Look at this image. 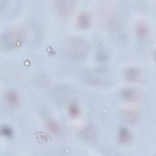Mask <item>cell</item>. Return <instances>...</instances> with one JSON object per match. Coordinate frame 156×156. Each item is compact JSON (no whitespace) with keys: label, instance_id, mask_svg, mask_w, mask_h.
<instances>
[{"label":"cell","instance_id":"1","mask_svg":"<svg viewBox=\"0 0 156 156\" xmlns=\"http://www.w3.org/2000/svg\"><path fill=\"white\" fill-rule=\"evenodd\" d=\"M90 50L88 41L80 37H73L68 40L65 45L63 51L67 58L78 60L84 58Z\"/></svg>","mask_w":156,"mask_h":156},{"label":"cell","instance_id":"2","mask_svg":"<svg viewBox=\"0 0 156 156\" xmlns=\"http://www.w3.org/2000/svg\"><path fill=\"white\" fill-rule=\"evenodd\" d=\"M23 33L18 31H9L1 36V43L2 47L7 49H14L19 46L23 41Z\"/></svg>","mask_w":156,"mask_h":156},{"label":"cell","instance_id":"3","mask_svg":"<svg viewBox=\"0 0 156 156\" xmlns=\"http://www.w3.org/2000/svg\"><path fill=\"white\" fill-rule=\"evenodd\" d=\"M82 79L85 82L88 84L96 85L107 83L109 80L106 72L102 69H94L87 71L84 74Z\"/></svg>","mask_w":156,"mask_h":156},{"label":"cell","instance_id":"4","mask_svg":"<svg viewBox=\"0 0 156 156\" xmlns=\"http://www.w3.org/2000/svg\"><path fill=\"white\" fill-rule=\"evenodd\" d=\"M74 7V1L71 0H60L55 1V8L57 13L60 16H67Z\"/></svg>","mask_w":156,"mask_h":156},{"label":"cell","instance_id":"5","mask_svg":"<svg viewBox=\"0 0 156 156\" xmlns=\"http://www.w3.org/2000/svg\"><path fill=\"white\" fill-rule=\"evenodd\" d=\"M5 102L9 106L15 108L18 107L20 103V96L15 91L11 90L8 91L4 97Z\"/></svg>","mask_w":156,"mask_h":156},{"label":"cell","instance_id":"6","mask_svg":"<svg viewBox=\"0 0 156 156\" xmlns=\"http://www.w3.org/2000/svg\"><path fill=\"white\" fill-rule=\"evenodd\" d=\"M124 77L129 81H137L140 77V72L139 69L133 66H130L126 68L124 71Z\"/></svg>","mask_w":156,"mask_h":156},{"label":"cell","instance_id":"7","mask_svg":"<svg viewBox=\"0 0 156 156\" xmlns=\"http://www.w3.org/2000/svg\"><path fill=\"white\" fill-rule=\"evenodd\" d=\"M77 23L79 27L82 29H87L91 24V18L87 12H82L77 18Z\"/></svg>","mask_w":156,"mask_h":156},{"label":"cell","instance_id":"8","mask_svg":"<svg viewBox=\"0 0 156 156\" xmlns=\"http://www.w3.org/2000/svg\"><path fill=\"white\" fill-rule=\"evenodd\" d=\"M123 117L128 122H135L140 118V112L135 108H127L123 112Z\"/></svg>","mask_w":156,"mask_h":156},{"label":"cell","instance_id":"9","mask_svg":"<svg viewBox=\"0 0 156 156\" xmlns=\"http://www.w3.org/2000/svg\"><path fill=\"white\" fill-rule=\"evenodd\" d=\"M121 96L122 99L127 101H136L139 96L138 92L133 88H125L121 92Z\"/></svg>","mask_w":156,"mask_h":156},{"label":"cell","instance_id":"10","mask_svg":"<svg viewBox=\"0 0 156 156\" xmlns=\"http://www.w3.org/2000/svg\"><path fill=\"white\" fill-rule=\"evenodd\" d=\"M117 140L121 144H127L131 140V134L129 130L124 127H121L118 130Z\"/></svg>","mask_w":156,"mask_h":156},{"label":"cell","instance_id":"11","mask_svg":"<svg viewBox=\"0 0 156 156\" xmlns=\"http://www.w3.org/2000/svg\"><path fill=\"white\" fill-rule=\"evenodd\" d=\"M149 26L147 24L143 21L137 23L136 26V34L140 39L146 38L149 34Z\"/></svg>","mask_w":156,"mask_h":156},{"label":"cell","instance_id":"12","mask_svg":"<svg viewBox=\"0 0 156 156\" xmlns=\"http://www.w3.org/2000/svg\"><path fill=\"white\" fill-rule=\"evenodd\" d=\"M47 129L52 134L57 135L61 132V126L59 122L54 119H48L46 122Z\"/></svg>","mask_w":156,"mask_h":156},{"label":"cell","instance_id":"13","mask_svg":"<svg viewBox=\"0 0 156 156\" xmlns=\"http://www.w3.org/2000/svg\"><path fill=\"white\" fill-rule=\"evenodd\" d=\"M81 136L87 141H91L96 136V133L93 126H87L80 132Z\"/></svg>","mask_w":156,"mask_h":156},{"label":"cell","instance_id":"14","mask_svg":"<svg viewBox=\"0 0 156 156\" xmlns=\"http://www.w3.org/2000/svg\"><path fill=\"white\" fill-rule=\"evenodd\" d=\"M68 112L72 117L76 118V117H77L79 116L80 110L77 104L72 103L69 105Z\"/></svg>","mask_w":156,"mask_h":156},{"label":"cell","instance_id":"15","mask_svg":"<svg viewBox=\"0 0 156 156\" xmlns=\"http://www.w3.org/2000/svg\"><path fill=\"white\" fill-rule=\"evenodd\" d=\"M1 133L6 136V137H10L12 135V133H13V131L12 130V129L8 126H2L1 127Z\"/></svg>","mask_w":156,"mask_h":156}]
</instances>
